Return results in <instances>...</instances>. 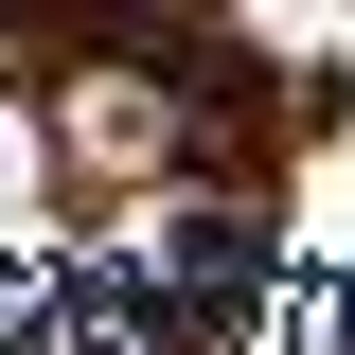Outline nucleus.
Listing matches in <instances>:
<instances>
[{
  "label": "nucleus",
  "instance_id": "obj_1",
  "mask_svg": "<svg viewBox=\"0 0 355 355\" xmlns=\"http://www.w3.org/2000/svg\"><path fill=\"white\" fill-rule=\"evenodd\" d=\"M36 214V107H18V89H0V231Z\"/></svg>",
  "mask_w": 355,
  "mask_h": 355
}]
</instances>
